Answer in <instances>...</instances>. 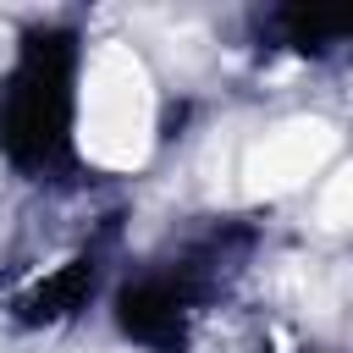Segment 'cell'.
Returning a JSON list of instances; mask_svg holds the SVG:
<instances>
[{
	"label": "cell",
	"instance_id": "obj_1",
	"mask_svg": "<svg viewBox=\"0 0 353 353\" xmlns=\"http://www.w3.org/2000/svg\"><path fill=\"white\" fill-rule=\"evenodd\" d=\"M154 143V83L138 50L99 44L83 66L77 99V149L105 171H132Z\"/></svg>",
	"mask_w": 353,
	"mask_h": 353
},
{
	"label": "cell",
	"instance_id": "obj_3",
	"mask_svg": "<svg viewBox=\"0 0 353 353\" xmlns=\"http://www.w3.org/2000/svg\"><path fill=\"white\" fill-rule=\"evenodd\" d=\"M320 226H325V232H347V226H353V165H342V171L320 188Z\"/></svg>",
	"mask_w": 353,
	"mask_h": 353
},
{
	"label": "cell",
	"instance_id": "obj_2",
	"mask_svg": "<svg viewBox=\"0 0 353 353\" xmlns=\"http://www.w3.org/2000/svg\"><path fill=\"white\" fill-rule=\"evenodd\" d=\"M336 154V127L320 116L281 121L270 138H259L243 160V193L248 199H281L298 182H309L325 160Z\"/></svg>",
	"mask_w": 353,
	"mask_h": 353
}]
</instances>
